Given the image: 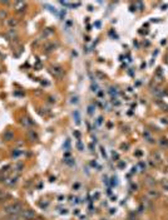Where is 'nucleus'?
Instances as JSON below:
<instances>
[{"label": "nucleus", "instance_id": "nucleus-1", "mask_svg": "<svg viewBox=\"0 0 168 220\" xmlns=\"http://www.w3.org/2000/svg\"><path fill=\"white\" fill-rule=\"evenodd\" d=\"M23 210V205H21L19 201H16L14 204H10V205H7L4 207V211L7 214H13V213H20Z\"/></svg>", "mask_w": 168, "mask_h": 220}, {"label": "nucleus", "instance_id": "nucleus-2", "mask_svg": "<svg viewBox=\"0 0 168 220\" xmlns=\"http://www.w3.org/2000/svg\"><path fill=\"white\" fill-rule=\"evenodd\" d=\"M21 218H23L24 220H33L35 218V213L33 211V210H30V209L24 210V211L21 213Z\"/></svg>", "mask_w": 168, "mask_h": 220}, {"label": "nucleus", "instance_id": "nucleus-3", "mask_svg": "<svg viewBox=\"0 0 168 220\" xmlns=\"http://www.w3.org/2000/svg\"><path fill=\"white\" fill-rule=\"evenodd\" d=\"M25 8H27V4H25V3H23V1H18V3H15V10H16L18 13H23V11L25 10Z\"/></svg>", "mask_w": 168, "mask_h": 220}, {"label": "nucleus", "instance_id": "nucleus-4", "mask_svg": "<svg viewBox=\"0 0 168 220\" xmlns=\"http://www.w3.org/2000/svg\"><path fill=\"white\" fill-rule=\"evenodd\" d=\"M7 24H8V27H10L11 29H14L16 25H18V20L15 19V18H9L7 20Z\"/></svg>", "mask_w": 168, "mask_h": 220}, {"label": "nucleus", "instance_id": "nucleus-5", "mask_svg": "<svg viewBox=\"0 0 168 220\" xmlns=\"http://www.w3.org/2000/svg\"><path fill=\"white\" fill-rule=\"evenodd\" d=\"M51 73H53L55 77H60V76L63 74V69H62L60 67H53V68H51Z\"/></svg>", "mask_w": 168, "mask_h": 220}, {"label": "nucleus", "instance_id": "nucleus-6", "mask_svg": "<svg viewBox=\"0 0 168 220\" xmlns=\"http://www.w3.org/2000/svg\"><path fill=\"white\" fill-rule=\"evenodd\" d=\"M148 196L151 199H157L159 196V192L157 191V190H148Z\"/></svg>", "mask_w": 168, "mask_h": 220}, {"label": "nucleus", "instance_id": "nucleus-7", "mask_svg": "<svg viewBox=\"0 0 168 220\" xmlns=\"http://www.w3.org/2000/svg\"><path fill=\"white\" fill-rule=\"evenodd\" d=\"M21 216L20 213H13V214H9L8 216V220H19Z\"/></svg>", "mask_w": 168, "mask_h": 220}, {"label": "nucleus", "instance_id": "nucleus-8", "mask_svg": "<svg viewBox=\"0 0 168 220\" xmlns=\"http://www.w3.org/2000/svg\"><path fill=\"white\" fill-rule=\"evenodd\" d=\"M73 117H74V121H75V123L79 125L80 123V114H79V111H74V113H73Z\"/></svg>", "mask_w": 168, "mask_h": 220}, {"label": "nucleus", "instance_id": "nucleus-9", "mask_svg": "<svg viewBox=\"0 0 168 220\" xmlns=\"http://www.w3.org/2000/svg\"><path fill=\"white\" fill-rule=\"evenodd\" d=\"M13 136H14L13 132H5V133H4V140H8V141H9V140L13 138Z\"/></svg>", "mask_w": 168, "mask_h": 220}, {"label": "nucleus", "instance_id": "nucleus-10", "mask_svg": "<svg viewBox=\"0 0 168 220\" xmlns=\"http://www.w3.org/2000/svg\"><path fill=\"white\" fill-rule=\"evenodd\" d=\"M153 93L156 94V96H161V94H162V91L159 89V88H154V89H153Z\"/></svg>", "mask_w": 168, "mask_h": 220}, {"label": "nucleus", "instance_id": "nucleus-11", "mask_svg": "<svg viewBox=\"0 0 168 220\" xmlns=\"http://www.w3.org/2000/svg\"><path fill=\"white\" fill-rule=\"evenodd\" d=\"M162 186H163L164 190H168V180H164V181L162 182Z\"/></svg>", "mask_w": 168, "mask_h": 220}, {"label": "nucleus", "instance_id": "nucleus-12", "mask_svg": "<svg viewBox=\"0 0 168 220\" xmlns=\"http://www.w3.org/2000/svg\"><path fill=\"white\" fill-rule=\"evenodd\" d=\"M154 156H156V158H157V160H156L157 162H161V161H162V158H161V156H159V154H158V152H156V154H154Z\"/></svg>", "mask_w": 168, "mask_h": 220}, {"label": "nucleus", "instance_id": "nucleus-13", "mask_svg": "<svg viewBox=\"0 0 168 220\" xmlns=\"http://www.w3.org/2000/svg\"><path fill=\"white\" fill-rule=\"evenodd\" d=\"M8 35H10V36H14V35H15V30H14V29H10V30L8 32Z\"/></svg>", "mask_w": 168, "mask_h": 220}, {"label": "nucleus", "instance_id": "nucleus-14", "mask_svg": "<svg viewBox=\"0 0 168 220\" xmlns=\"http://www.w3.org/2000/svg\"><path fill=\"white\" fill-rule=\"evenodd\" d=\"M88 109H89V111H88V113H89V114H93V112H94V109H95V108H94L93 106H89V107H88Z\"/></svg>", "mask_w": 168, "mask_h": 220}, {"label": "nucleus", "instance_id": "nucleus-15", "mask_svg": "<svg viewBox=\"0 0 168 220\" xmlns=\"http://www.w3.org/2000/svg\"><path fill=\"white\" fill-rule=\"evenodd\" d=\"M7 11H5V10H1V11H0V18H5V16H7Z\"/></svg>", "mask_w": 168, "mask_h": 220}, {"label": "nucleus", "instance_id": "nucleus-16", "mask_svg": "<svg viewBox=\"0 0 168 220\" xmlns=\"http://www.w3.org/2000/svg\"><path fill=\"white\" fill-rule=\"evenodd\" d=\"M135 5H137V7H139V10H143V3L138 1V3H135Z\"/></svg>", "mask_w": 168, "mask_h": 220}, {"label": "nucleus", "instance_id": "nucleus-17", "mask_svg": "<svg viewBox=\"0 0 168 220\" xmlns=\"http://www.w3.org/2000/svg\"><path fill=\"white\" fill-rule=\"evenodd\" d=\"M77 102H78V97L77 96H74V97L72 98V103H77Z\"/></svg>", "mask_w": 168, "mask_h": 220}, {"label": "nucleus", "instance_id": "nucleus-18", "mask_svg": "<svg viewBox=\"0 0 168 220\" xmlns=\"http://www.w3.org/2000/svg\"><path fill=\"white\" fill-rule=\"evenodd\" d=\"M23 167H24V166H23V163H19V165L16 166V171H21L20 169H23Z\"/></svg>", "mask_w": 168, "mask_h": 220}, {"label": "nucleus", "instance_id": "nucleus-19", "mask_svg": "<svg viewBox=\"0 0 168 220\" xmlns=\"http://www.w3.org/2000/svg\"><path fill=\"white\" fill-rule=\"evenodd\" d=\"M29 136H30V138H33V140H34V138H36V135H35V133H33V132H29Z\"/></svg>", "mask_w": 168, "mask_h": 220}, {"label": "nucleus", "instance_id": "nucleus-20", "mask_svg": "<svg viewBox=\"0 0 168 220\" xmlns=\"http://www.w3.org/2000/svg\"><path fill=\"white\" fill-rule=\"evenodd\" d=\"M102 122H103V118H102V117H99L98 120H97V123H98V125H102Z\"/></svg>", "mask_w": 168, "mask_h": 220}, {"label": "nucleus", "instance_id": "nucleus-21", "mask_svg": "<svg viewBox=\"0 0 168 220\" xmlns=\"http://www.w3.org/2000/svg\"><path fill=\"white\" fill-rule=\"evenodd\" d=\"M78 149L80 150V151H83V146H82V143H80V142H78Z\"/></svg>", "mask_w": 168, "mask_h": 220}, {"label": "nucleus", "instance_id": "nucleus-22", "mask_svg": "<svg viewBox=\"0 0 168 220\" xmlns=\"http://www.w3.org/2000/svg\"><path fill=\"white\" fill-rule=\"evenodd\" d=\"M0 194H1V190H0Z\"/></svg>", "mask_w": 168, "mask_h": 220}]
</instances>
